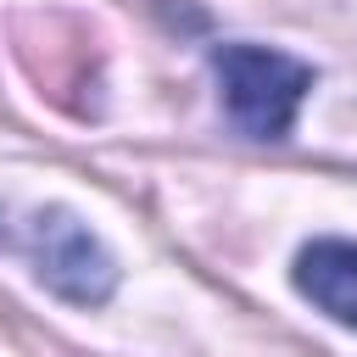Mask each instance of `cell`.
Segmentation results:
<instances>
[{"instance_id": "obj_2", "label": "cell", "mask_w": 357, "mask_h": 357, "mask_svg": "<svg viewBox=\"0 0 357 357\" xmlns=\"http://www.w3.org/2000/svg\"><path fill=\"white\" fill-rule=\"evenodd\" d=\"M212 73H218L223 117L245 139H284L312 89V67L273 45H218Z\"/></svg>"}, {"instance_id": "obj_1", "label": "cell", "mask_w": 357, "mask_h": 357, "mask_svg": "<svg viewBox=\"0 0 357 357\" xmlns=\"http://www.w3.org/2000/svg\"><path fill=\"white\" fill-rule=\"evenodd\" d=\"M0 240H6L11 251H22L28 268H33V279H39L50 296L73 301V307H100V301L117 290V262H112V251L89 234V223H78V218L61 212V206H33V212H22L17 223H0Z\"/></svg>"}, {"instance_id": "obj_3", "label": "cell", "mask_w": 357, "mask_h": 357, "mask_svg": "<svg viewBox=\"0 0 357 357\" xmlns=\"http://www.w3.org/2000/svg\"><path fill=\"white\" fill-rule=\"evenodd\" d=\"M296 290L329 312L340 329H357V240H312L296 251Z\"/></svg>"}]
</instances>
